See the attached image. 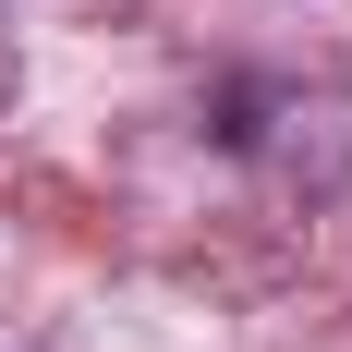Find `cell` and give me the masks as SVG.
Returning a JSON list of instances; mask_svg holds the SVG:
<instances>
[{"label":"cell","mask_w":352,"mask_h":352,"mask_svg":"<svg viewBox=\"0 0 352 352\" xmlns=\"http://www.w3.org/2000/svg\"><path fill=\"white\" fill-rule=\"evenodd\" d=\"M0 98H12V36H0Z\"/></svg>","instance_id":"1"}]
</instances>
